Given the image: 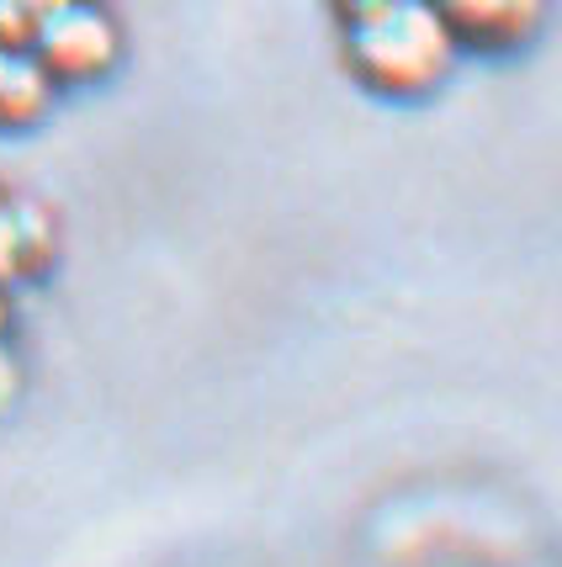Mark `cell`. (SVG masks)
Segmentation results:
<instances>
[{"label": "cell", "mask_w": 562, "mask_h": 567, "mask_svg": "<svg viewBox=\"0 0 562 567\" xmlns=\"http://www.w3.org/2000/svg\"><path fill=\"white\" fill-rule=\"evenodd\" d=\"M457 49L430 0H361L345 11V59L377 96H425L446 80Z\"/></svg>", "instance_id": "6da1fadb"}, {"label": "cell", "mask_w": 562, "mask_h": 567, "mask_svg": "<svg viewBox=\"0 0 562 567\" xmlns=\"http://www.w3.org/2000/svg\"><path fill=\"white\" fill-rule=\"evenodd\" d=\"M27 49L53 74V85H85V80H101L117 64L123 32L112 22V11H101L96 0H70L32 27Z\"/></svg>", "instance_id": "7a4b0ae2"}, {"label": "cell", "mask_w": 562, "mask_h": 567, "mask_svg": "<svg viewBox=\"0 0 562 567\" xmlns=\"http://www.w3.org/2000/svg\"><path fill=\"white\" fill-rule=\"evenodd\" d=\"M457 43L472 49H514L537 32L546 0H430Z\"/></svg>", "instance_id": "3957f363"}, {"label": "cell", "mask_w": 562, "mask_h": 567, "mask_svg": "<svg viewBox=\"0 0 562 567\" xmlns=\"http://www.w3.org/2000/svg\"><path fill=\"white\" fill-rule=\"evenodd\" d=\"M53 218L27 197H0V292H11L17 281L49 271L53 260Z\"/></svg>", "instance_id": "277c9868"}, {"label": "cell", "mask_w": 562, "mask_h": 567, "mask_svg": "<svg viewBox=\"0 0 562 567\" xmlns=\"http://www.w3.org/2000/svg\"><path fill=\"white\" fill-rule=\"evenodd\" d=\"M53 74L32 49H0V127H32L53 106Z\"/></svg>", "instance_id": "5b68a950"}, {"label": "cell", "mask_w": 562, "mask_h": 567, "mask_svg": "<svg viewBox=\"0 0 562 567\" xmlns=\"http://www.w3.org/2000/svg\"><path fill=\"white\" fill-rule=\"evenodd\" d=\"M17 393H22V361H17V350H11L6 329H0V414L17 403Z\"/></svg>", "instance_id": "8992f818"}, {"label": "cell", "mask_w": 562, "mask_h": 567, "mask_svg": "<svg viewBox=\"0 0 562 567\" xmlns=\"http://www.w3.org/2000/svg\"><path fill=\"white\" fill-rule=\"evenodd\" d=\"M17 6H22V11L32 17V22H43L49 11H59V6H70V0H17Z\"/></svg>", "instance_id": "52a82bcc"}]
</instances>
